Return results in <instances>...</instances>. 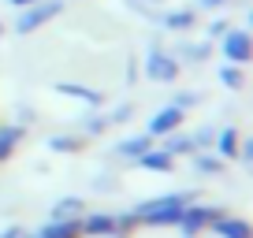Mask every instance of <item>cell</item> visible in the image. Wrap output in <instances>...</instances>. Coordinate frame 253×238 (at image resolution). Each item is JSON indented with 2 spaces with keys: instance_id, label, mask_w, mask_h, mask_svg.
Masks as SVG:
<instances>
[{
  "instance_id": "cell-19",
  "label": "cell",
  "mask_w": 253,
  "mask_h": 238,
  "mask_svg": "<svg viewBox=\"0 0 253 238\" xmlns=\"http://www.w3.org/2000/svg\"><path fill=\"white\" fill-rule=\"evenodd\" d=\"M4 238H15V235H4Z\"/></svg>"
},
{
  "instance_id": "cell-3",
  "label": "cell",
  "mask_w": 253,
  "mask_h": 238,
  "mask_svg": "<svg viewBox=\"0 0 253 238\" xmlns=\"http://www.w3.org/2000/svg\"><path fill=\"white\" fill-rule=\"evenodd\" d=\"M223 56L235 60V64H246L250 60V38L246 34H227L223 38Z\"/></svg>"
},
{
  "instance_id": "cell-12",
  "label": "cell",
  "mask_w": 253,
  "mask_h": 238,
  "mask_svg": "<svg viewBox=\"0 0 253 238\" xmlns=\"http://www.w3.org/2000/svg\"><path fill=\"white\" fill-rule=\"evenodd\" d=\"M119 153H126V157H142V153H149V138H130V142L119 145Z\"/></svg>"
},
{
  "instance_id": "cell-9",
  "label": "cell",
  "mask_w": 253,
  "mask_h": 238,
  "mask_svg": "<svg viewBox=\"0 0 253 238\" xmlns=\"http://www.w3.org/2000/svg\"><path fill=\"white\" fill-rule=\"evenodd\" d=\"M86 231L89 235H112V231H116V220H112V216H89Z\"/></svg>"
},
{
  "instance_id": "cell-2",
  "label": "cell",
  "mask_w": 253,
  "mask_h": 238,
  "mask_svg": "<svg viewBox=\"0 0 253 238\" xmlns=\"http://www.w3.org/2000/svg\"><path fill=\"white\" fill-rule=\"evenodd\" d=\"M56 11H60V0H34V8L19 15L15 30H19V34H30V30H38V26L45 23V19H52Z\"/></svg>"
},
{
  "instance_id": "cell-17",
  "label": "cell",
  "mask_w": 253,
  "mask_h": 238,
  "mask_svg": "<svg viewBox=\"0 0 253 238\" xmlns=\"http://www.w3.org/2000/svg\"><path fill=\"white\" fill-rule=\"evenodd\" d=\"M11 4H19V8H23V4H34V0H11Z\"/></svg>"
},
{
  "instance_id": "cell-14",
  "label": "cell",
  "mask_w": 253,
  "mask_h": 238,
  "mask_svg": "<svg viewBox=\"0 0 253 238\" xmlns=\"http://www.w3.org/2000/svg\"><path fill=\"white\" fill-rule=\"evenodd\" d=\"M220 149H223V153L231 157V149H235V130H227V134L220 138Z\"/></svg>"
},
{
  "instance_id": "cell-1",
  "label": "cell",
  "mask_w": 253,
  "mask_h": 238,
  "mask_svg": "<svg viewBox=\"0 0 253 238\" xmlns=\"http://www.w3.org/2000/svg\"><path fill=\"white\" fill-rule=\"evenodd\" d=\"M179 212H182V198L149 201V205L138 208V216H145V223H153V227H164V223H179Z\"/></svg>"
},
{
  "instance_id": "cell-18",
  "label": "cell",
  "mask_w": 253,
  "mask_h": 238,
  "mask_svg": "<svg viewBox=\"0 0 253 238\" xmlns=\"http://www.w3.org/2000/svg\"><path fill=\"white\" fill-rule=\"evenodd\" d=\"M205 4H220V0H205Z\"/></svg>"
},
{
  "instance_id": "cell-4",
  "label": "cell",
  "mask_w": 253,
  "mask_h": 238,
  "mask_svg": "<svg viewBox=\"0 0 253 238\" xmlns=\"http://www.w3.org/2000/svg\"><path fill=\"white\" fill-rule=\"evenodd\" d=\"M179 123H182V108H175V104H171V108H164L157 119H153L149 134H171V130L179 127Z\"/></svg>"
},
{
  "instance_id": "cell-11",
  "label": "cell",
  "mask_w": 253,
  "mask_h": 238,
  "mask_svg": "<svg viewBox=\"0 0 253 238\" xmlns=\"http://www.w3.org/2000/svg\"><path fill=\"white\" fill-rule=\"evenodd\" d=\"M149 75H153V79H171L175 64H171V60H164V56H153V60H149Z\"/></svg>"
},
{
  "instance_id": "cell-15",
  "label": "cell",
  "mask_w": 253,
  "mask_h": 238,
  "mask_svg": "<svg viewBox=\"0 0 253 238\" xmlns=\"http://www.w3.org/2000/svg\"><path fill=\"white\" fill-rule=\"evenodd\" d=\"M220 79L227 82V86H238V71H227V67H223V71H220Z\"/></svg>"
},
{
  "instance_id": "cell-16",
  "label": "cell",
  "mask_w": 253,
  "mask_h": 238,
  "mask_svg": "<svg viewBox=\"0 0 253 238\" xmlns=\"http://www.w3.org/2000/svg\"><path fill=\"white\" fill-rule=\"evenodd\" d=\"M190 23V11H179V15H171V26H186Z\"/></svg>"
},
{
  "instance_id": "cell-5",
  "label": "cell",
  "mask_w": 253,
  "mask_h": 238,
  "mask_svg": "<svg viewBox=\"0 0 253 238\" xmlns=\"http://www.w3.org/2000/svg\"><path fill=\"white\" fill-rule=\"evenodd\" d=\"M209 216H216L212 208H182V212H179V223L190 231V235H194V231H201V227H205V220H209Z\"/></svg>"
},
{
  "instance_id": "cell-7",
  "label": "cell",
  "mask_w": 253,
  "mask_h": 238,
  "mask_svg": "<svg viewBox=\"0 0 253 238\" xmlns=\"http://www.w3.org/2000/svg\"><path fill=\"white\" fill-rule=\"evenodd\" d=\"M216 231H220L223 238H250V227H246V220H235V216H216Z\"/></svg>"
},
{
  "instance_id": "cell-6",
  "label": "cell",
  "mask_w": 253,
  "mask_h": 238,
  "mask_svg": "<svg viewBox=\"0 0 253 238\" xmlns=\"http://www.w3.org/2000/svg\"><path fill=\"white\" fill-rule=\"evenodd\" d=\"M38 238H79V223L75 220H52Z\"/></svg>"
},
{
  "instance_id": "cell-13",
  "label": "cell",
  "mask_w": 253,
  "mask_h": 238,
  "mask_svg": "<svg viewBox=\"0 0 253 238\" xmlns=\"http://www.w3.org/2000/svg\"><path fill=\"white\" fill-rule=\"evenodd\" d=\"M71 212H82V201H63V205H56V220H67Z\"/></svg>"
},
{
  "instance_id": "cell-8",
  "label": "cell",
  "mask_w": 253,
  "mask_h": 238,
  "mask_svg": "<svg viewBox=\"0 0 253 238\" xmlns=\"http://www.w3.org/2000/svg\"><path fill=\"white\" fill-rule=\"evenodd\" d=\"M19 138H23V130H19V127H4V130H0V160L11 157V149L19 145Z\"/></svg>"
},
{
  "instance_id": "cell-10",
  "label": "cell",
  "mask_w": 253,
  "mask_h": 238,
  "mask_svg": "<svg viewBox=\"0 0 253 238\" xmlns=\"http://www.w3.org/2000/svg\"><path fill=\"white\" fill-rule=\"evenodd\" d=\"M138 160H142L149 171H168V167H171V157H168V153H142Z\"/></svg>"
}]
</instances>
